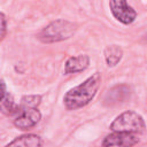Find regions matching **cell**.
<instances>
[{"mask_svg": "<svg viewBox=\"0 0 147 147\" xmlns=\"http://www.w3.org/2000/svg\"><path fill=\"white\" fill-rule=\"evenodd\" d=\"M100 83L101 76L99 72H95L78 86L69 90L63 98V103L65 108L69 110H75L90 103V101H92L95 96Z\"/></svg>", "mask_w": 147, "mask_h": 147, "instance_id": "obj_1", "label": "cell"}, {"mask_svg": "<svg viewBox=\"0 0 147 147\" xmlns=\"http://www.w3.org/2000/svg\"><path fill=\"white\" fill-rule=\"evenodd\" d=\"M113 132H130L140 134L145 131L144 118L136 111L127 110L118 115L110 124Z\"/></svg>", "mask_w": 147, "mask_h": 147, "instance_id": "obj_2", "label": "cell"}, {"mask_svg": "<svg viewBox=\"0 0 147 147\" xmlns=\"http://www.w3.org/2000/svg\"><path fill=\"white\" fill-rule=\"evenodd\" d=\"M75 32V25L68 21L59 20L55 22H52L46 28H44L39 34L38 38L44 42H54L60 41L63 39H68L72 33Z\"/></svg>", "mask_w": 147, "mask_h": 147, "instance_id": "obj_3", "label": "cell"}, {"mask_svg": "<svg viewBox=\"0 0 147 147\" xmlns=\"http://www.w3.org/2000/svg\"><path fill=\"white\" fill-rule=\"evenodd\" d=\"M139 142V134L130 132H111L108 134L102 147H133Z\"/></svg>", "mask_w": 147, "mask_h": 147, "instance_id": "obj_4", "label": "cell"}, {"mask_svg": "<svg viewBox=\"0 0 147 147\" xmlns=\"http://www.w3.org/2000/svg\"><path fill=\"white\" fill-rule=\"evenodd\" d=\"M109 7H110V10L114 17L123 24H126V25L131 24L134 22L137 17V11L126 1L114 0L109 2Z\"/></svg>", "mask_w": 147, "mask_h": 147, "instance_id": "obj_5", "label": "cell"}, {"mask_svg": "<svg viewBox=\"0 0 147 147\" xmlns=\"http://www.w3.org/2000/svg\"><path fill=\"white\" fill-rule=\"evenodd\" d=\"M41 114L37 108H23L14 121V125L20 130H29L38 124Z\"/></svg>", "mask_w": 147, "mask_h": 147, "instance_id": "obj_6", "label": "cell"}, {"mask_svg": "<svg viewBox=\"0 0 147 147\" xmlns=\"http://www.w3.org/2000/svg\"><path fill=\"white\" fill-rule=\"evenodd\" d=\"M90 64V57L85 54L71 56L67 60L65 67H64V72L67 75L69 74H76L85 70Z\"/></svg>", "mask_w": 147, "mask_h": 147, "instance_id": "obj_7", "label": "cell"}, {"mask_svg": "<svg viewBox=\"0 0 147 147\" xmlns=\"http://www.w3.org/2000/svg\"><path fill=\"white\" fill-rule=\"evenodd\" d=\"M6 147H42V141L37 134H24L15 138Z\"/></svg>", "mask_w": 147, "mask_h": 147, "instance_id": "obj_8", "label": "cell"}, {"mask_svg": "<svg viewBox=\"0 0 147 147\" xmlns=\"http://www.w3.org/2000/svg\"><path fill=\"white\" fill-rule=\"evenodd\" d=\"M123 51L117 45H110L105 49V59L108 67H115L122 59Z\"/></svg>", "mask_w": 147, "mask_h": 147, "instance_id": "obj_9", "label": "cell"}, {"mask_svg": "<svg viewBox=\"0 0 147 147\" xmlns=\"http://www.w3.org/2000/svg\"><path fill=\"white\" fill-rule=\"evenodd\" d=\"M20 109V107L15 103V101H14V99H13V96L10 95V94H6V96L0 101V110H2L3 113H6V114H14V113H20L21 110H18Z\"/></svg>", "mask_w": 147, "mask_h": 147, "instance_id": "obj_10", "label": "cell"}, {"mask_svg": "<svg viewBox=\"0 0 147 147\" xmlns=\"http://www.w3.org/2000/svg\"><path fill=\"white\" fill-rule=\"evenodd\" d=\"M40 95H26L22 98V107L23 108H37L40 103Z\"/></svg>", "mask_w": 147, "mask_h": 147, "instance_id": "obj_11", "label": "cell"}, {"mask_svg": "<svg viewBox=\"0 0 147 147\" xmlns=\"http://www.w3.org/2000/svg\"><path fill=\"white\" fill-rule=\"evenodd\" d=\"M5 33H6V20L2 13H0V40L5 37Z\"/></svg>", "mask_w": 147, "mask_h": 147, "instance_id": "obj_12", "label": "cell"}, {"mask_svg": "<svg viewBox=\"0 0 147 147\" xmlns=\"http://www.w3.org/2000/svg\"><path fill=\"white\" fill-rule=\"evenodd\" d=\"M7 90H6V84L3 80H0V101L6 96Z\"/></svg>", "mask_w": 147, "mask_h": 147, "instance_id": "obj_13", "label": "cell"}]
</instances>
